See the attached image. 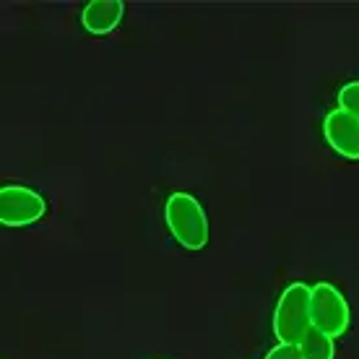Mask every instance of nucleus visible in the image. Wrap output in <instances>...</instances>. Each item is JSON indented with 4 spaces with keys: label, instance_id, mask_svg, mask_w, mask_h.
Here are the masks:
<instances>
[{
    "label": "nucleus",
    "instance_id": "nucleus-5",
    "mask_svg": "<svg viewBox=\"0 0 359 359\" xmlns=\"http://www.w3.org/2000/svg\"><path fill=\"white\" fill-rule=\"evenodd\" d=\"M323 135L328 146L344 159L359 162V120L344 109H331L323 120Z\"/></svg>",
    "mask_w": 359,
    "mask_h": 359
},
{
    "label": "nucleus",
    "instance_id": "nucleus-9",
    "mask_svg": "<svg viewBox=\"0 0 359 359\" xmlns=\"http://www.w3.org/2000/svg\"><path fill=\"white\" fill-rule=\"evenodd\" d=\"M266 359H302V351L294 344H276L273 349L266 354Z\"/></svg>",
    "mask_w": 359,
    "mask_h": 359
},
{
    "label": "nucleus",
    "instance_id": "nucleus-8",
    "mask_svg": "<svg viewBox=\"0 0 359 359\" xmlns=\"http://www.w3.org/2000/svg\"><path fill=\"white\" fill-rule=\"evenodd\" d=\"M339 109L349 112L351 117L359 120V81L344 83L341 89H339Z\"/></svg>",
    "mask_w": 359,
    "mask_h": 359
},
{
    "label": "nucleus",
    "instance_id": "nucleus-3",
    "mask_svg": "<svg viewBox=\"0 0 359 359\" xmlns=\"http://www.w3.org/2000/svg\"><path fill=\"white\" fill-rule=\"evenodd\" d=\"M310 315H313V328L323 331L331 339H339L349 328V302L328 281H320L313 287V299H310Z\"/></svg>",
    "mask_w": 359,
    "mask_h": 359
},
{
    "label": "nucleus",
    "instance_id": "nucleus-4",
    "mask_svg": "<svg viewBox=\"0 0 359 359\" xmlns=\"http://www.w3.org/2000/svg\"><path fill=\"white\" fill-rule=\"evenodd\" d=\"M47 211L45 198L27 185H3L0 188V222L6 226L36 224Z\"/></svg>",
    "mask_w": 359,
    "mask_h": 359
},
{
    "label": "nucleus",
    "instance_id": "nucleus-7",
    "mask_svg": "<svg viewBox=\"0 0 359 359\" xmlns=\"http://www.w3.org/2000/svg\"><path fill=\"white\" fill-rule=\"evenodd\" d=\"M299 351H302V359H333L336 357V344L323 331L310 328V333L299 344Z\"/></svg>",
    "mask_w": 359,
    "mask_h": 359
},
{
    "label": "nucleus",
    "instance_id": "nucleus-2",
    "mask_svg": "<svg viewBox=\"0 0 359 359\" xmlns=\"http://www.w3.org/2000/svg\"><path fill=\"white\" fill-rule=\"evenodd\" d=\"M310 299H313V287H307L302 281H294L281 292L276 307H273V318H271V328H273L278 344L299 346L302 339L310 333L313 328Z\"/></svg>",
    "mask_w": 359,
    "mask_h": 359
},
{
    "label": "nucleus",
    "instance_id": "nucleus-1",
    "mask_svg": "<svg viewBox=\"0 0 359 359\" xmlns=\"http://www.w3.org/2000/svg\"><path fill=\"white\" fill-rule=\"evenodd\" d=\"M164 222L175 243L185 250H203L208 245V216L201 201L190 193H172L164 203Z\"/></svg>",
    "mask_w": 359,
    "mask_h": 359
},
{
    "label": "nucleus",
    "instance_id": "nucleus-6",
    "mask_svg": "<svg viewBox=\"0 0 359 359\" xmlns=\"http://www.w3.org/2000/svg\"><path fill=\"white\" fill-rule=\"evenodd\" d=\"M123 13H126L123 0H94L81 11V24L89 34H109L117 29Z\"/></svg>",
    "mask_w": 359,
    "mask_h": 359
}]
</instances>
